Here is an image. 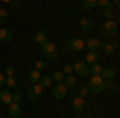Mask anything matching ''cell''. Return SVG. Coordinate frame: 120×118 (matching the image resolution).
I'll use <instances>...</instances> for the list:
<instances>
[{
    "mask_svg": "<svg viewBox=\"0 0 120 118\" xmlns=\"http://www.w3.org/2000/svg\"><path fill=\"white\" fill-rule=\"evenodd\" d=\"M66 46H67V50H71L74 53H79V51H82L83 48H85V40L80 38V37H72V38L67 40Z\"/></svg>",
    "mask_w": 120,
    "mask_h": 118,
    "instance_id": "obj_1",
    "label": "cell"
},
{
    "mask_svg": "<svg viewBox=\"0 0 120 118\" xmlns=\"http://www.w3.org/2000/svg\"><path fill=\"white\" fill-rule=\"evenodd\" d=\"M42 53L43 56H46L48 59H56L58 57V53H59V50H58V46L55 43H51V42H46L42 45Z\"/></svg>",
    "mask_w": 120,
    "mask_h": 118,
    "instance_id": "obj_2",
    "label": "cell"
},
{
    "mask_svg": "<svg viewBox=\"0 0 120 118\" xmlns=\"http://www.w3.org/2000/svg\"><path fill=\"white\" fill-rule=\"evenodd\" d=\"M119 32V24L115 22V21H106V24L102 26L101 29V34L104 37H107V38H111L112 35H115Z\"/></svg>",
    "mask_w": 120,
    "mask_h": 118,
    "instance_id": "obj_3",
    "label": "cell"
},
{
    "mask_svg": "<svg viewBox=\"0 0 120 118\" xmlns=\"http://www.w3.org/2000/svg\"><path fill=\"white\" fill-rule=\"evenodd\" d=\"M74 72L79 75V77H86V75H90V67H88V64H85L82 59H77L74 64Z\"/></svg>",
    "mask_w": 120,
    "mask_h": 118,
    "instance_id": "obj_4",
    "label": "cell"
},
{
    "mask_svg": "<svg viewBox=\"0 0 120 118\" xmlns=\"http://www.w3.org/2000/svg\"><path fill=\"white\" fill-rule=\"evenodd\" d=\"M101 46H102V42L99 38H96V37H91V38L85 40V48L88 51H98Z\"/></svg>",
    "mask_w": 120,
    "mask_h": 118,
    "instance_id": "obj_5",
    "label": "cell"
},
{
    "mask_svg": "<svg viewBox=\"0 0 120 118\" xmlns=\"http://www.w3.org/2000/svg\"><path fill=\"white\" fill-rule=\"evenodd\" d=\"M71 100H72V110L75 113H80L85 109V99L83 97H79V96H71Z\"/></svg>",
    "mask_w": 120,
    "mask_h": 118,
    "instance_id": "obj_6",
    "label": "cell"
},
{
    "mask_svg": "<svg viewBox=\"0 0 120 118\" xmlns=\"http://www.w3.org/2000/svg\"><path fill=\"white\" fill-rule=\"evenodd\" d=\"M66 94H67V88H66L64 83H59V85H56L55 88H53V97L58 100L64 99Z\"/></svg>",
    "mask_w": 120,
    "mask_h": 118,
    "instance_id": "obj_7",
    "label": "cell"
},
{
    "mask_svg": "<svg viewBox=\"0 0 120 118\" xmlns=\"http://www.w3.org/2000/svg\"><path fill=\"white\" fill-rule=\"evenodd\" d=\"M42 93H43V88H42L38 83L32 85V88L29 89V99L30 100H38L42 97Z\"/></svg>",
    "mask_w": 120,
    "mask_h": 118,
    "instance_id": "obj_8",
    "label": "cell"
},
{
    "mask_svg": "<svg viewBox=\"0 0 120 118\" xmlns=\"http://www.w3.org/2000/svg\"><path fill=\"white\" fill-rule=\"evenodd\" d=\"M101 48L106 51V54H114L119 51V43L117 42H106V43H102Z\"/></svg>",
    "mask_w": 120,
    "mask_h": 118,
    "instance_id": "obj_9",
    "label": "cell"
},
{
    "mask_svg": "<svg viewBox=\"0 0 120 118\" xmlns=\"http://www.w3.org/2000/svg\"><path fill=\"white\" fill-rule=\"evenodd\" d=\"M8 112L13 118H21V115H22V109H21V105L16 104V102H11L8 105Z\"/></svg>",
    "mask_w": 120,
    "mask_h": 118,
    "instance_id": "obj_10",
    "label": "cell"
},
{
    "mask_svg": "<svg viewBox=\"0 0 120 118\" xmlns=\"http://www.w3.org/2000/svg\"><path fill=\"white\" fill-rule=\"evenodd\" d=\"M13 102V93L8 89H2L0 91V104H5V105H10Z\"/></svg>",
    "mask_w": 120,
    "mask_h": 118,
    "instance_id": "obj_11",
    "label": "cell"
},
{
    "mask_svg": "<svg viewBox=\"0 0 120 118\" xmlns=\"http://www.w3.org/2000/svg\"><path fill=\"white\" fill-rule=\"evenodd\" d=\"M83 62L90 64V65L98 64V62H99V54H98V51H88L86 56H85V59H83Z\"/></svg>",
    "mask_w": 120,
    "mask_h": 118,
    "instance_id": "obj_12",
    "label": "cell"
},
{
    "mask_svg": "<svg viewBox=\"0 0 120 118\" xmlns=\"http://www.w3.org/2000/svg\"><path fill=\"white\" fill-rule=\"evenodd\" d=\"M11 40H13V32L7 27H0V42L10 43Z\"/></svg>",
    "mask_w": 120,
    "mask_h": 118,
    "instance_id": "obj_13",
    "label": "cell"
},
{
    "mask_svg": "<svg viewBox=\"0 0 120 118\" xmlns=\"http://www.w3.org/2000/svg\"><path fill=\"white\" fill-rule=\"evenodd\" d=\"M101 78L104 82L114 80V78H115V69H112V67H104V69H102V73H101Z\"/></svg>",
    "mask_w": 120,
    "mask_h": 118,
    "instance_id": "obj_14",
    "label": "cell"
},
{
    "mask_svg": "<svg viewBox=\"0 0 120 118\" xmlns=\"http://www.w3.org/2000/svg\"><path fill=\"white\" fill-rule=\"evenodd\" d=\"M40 77H42V73L38 72V70H35V69H32V70H29V72H27V80H29L30 83H32V85L38 83Z\"/></svg>",
    "mask_w": 120,
    "mask_h": 118,
    "instance_id": "obj_15",
    "label": "cell"
},
{
    "mask_svg": "<svg viewBox=\"0 0 120 118\" xmlns=\"http://www.w3.org/2000/svg\"><path fill=\"white\" fill-rule=\"evenodd\" d=\"M34 38H35V42H37L38 45H43V43L48 42V34H46L45 30H37Z\"/></svg>",
    "mask_w": 120,
    "mask_h": 118,
    "instance_id": "obj_16",
    "label": "cell"
},
{
    "mask_svg": "<svg viewBox=\"0 0 120 118\" xmlns=\"http://www.w3.org/2000/svg\"><path fill=\"white\" fill-rule=\"evenodd\" d=\"M38 85L45 89V88H50V86L53 85V80H51V77H50V75H42V77H40V80H38Z\"/></svg>",
    "mask_w": 120,
    "mask_h": 118,
    "instance_id": "obj_17",
    "label": "cell"
},
{
    "mask_svg": "<svg viewBox=\"0 0 120 118\" xmlns=\"http://www.w3.org/2000/svg\"><path fill=\"white\" fill-rule=\"evenodd\" d=\"M102 67L101 64H93V65H90V75L91 77H101L102 73Z\"/></svg>",
    "mask_w": 120,
    "mask_h": 118,
    "instance_id": "obj_18",
    "label": "cell"
},
{
    "mask_svg": "<svg viewBox=\"0 0 120 118\" xmlns=\"http://www.w3.org/2000/svg\"><path fill=\"white\" fill-rule=\"evenodd\" d=\"M79 27L82 29V30H91L93 29V21H90V19H86V18H82L79 21Z\"/></svg>",
    "mask_w": 120,
    "mask_h": 118,
    "instance_id": "obj_19",
    "label": "cell"
},
{
    "mask_svg": "<svg viewBox=\"0 0 120 118\" xmlns=\"http://www.w3.org/2000/svg\"><path fill=\"white\" fill-rule=\"evenodd\" d=\"M50 77H51V80H53V83H58V85H59V83H63L64 82V78H66V75L63 72H61V70H55V72L51 73V75H50Z\"/></svg>",
    "mask_w": 120,
    "mask_h": 118,
    "instance_id": "obj_20",
    "label": "cell"
},
{
    "mask_svg": "<svg viewBox=\"0 0 120 118\" xmlns=\"http://www.w3.org/2000/svg\"><path fill=\"white\" fill-rule=\"evenodd\" d=\"M82 8L85 10V11H91L93 8H96V0H83Z\"/></svg>",
    "mask_w": 120,
    "mask_h": 118,
    "instance_id": "obj_21",
    "label": "cell"
},
{
    "mask_svg": "<svg viewBox=\"0 0 120 118\" xmlns=\"http://www.w3.org/2000/svg\"><path fill=\"white\" fill-rule=\"evenodd\" d=\"M88 83H91V85H94V86L104 89V80H102L101 77H90V82Z\"/></svg>",
    "mask_w": 120,
    "mask_h": 118,
    "instance_id": "obj_22",
    "label": "cell"
},
{
    "mask_svg": "<svg viewBox=\"0 0 120 118\" xmlns=\"http://www.w3.org/2000/svg\"><path fill=\"white\" fill-rule=\"evenodd\" d=\"M64 85H66V88H74L75 85H77V78L75 77H72V75H67L64 78Z\"/></svg>",
    "mask_w": 120,
    "mask_h": 118,
    "instance_id": "obj_23",
    "label": "cell"
},
{
    "mask_svg": "<svg viewBox=\"0 0 120 118\" xmlns=\"http://www.w3.org/2000/svg\"><path fill=\"white\" fill-rule=\"evenodd\" d=\"M3 75H5V78H15L16 77V72H15V69L11 65H7L5 70H3Z\"/></svg>",
    "mask_w": 120,
    "mask_h": 118,
    "instance_id": "obj_24",
    "label": "cell"
},
{
    "mask_svg": "<svg viewBox=\"0 0 120 118\" xmlns=\"http://www.w3.org/2000/svg\"><path fill=\"white\" fill-rule=\"evenodd\" d=\"M22 100H24V96H22V93L21 91H13V102H16V104H22Z\"/></svg>",
    "mask_w": 120,
    "mask_h": 118,
    "instance_id": "obj_25",
    "label": "cell"
},
{
    "mask_svg": "<svg viewBox=\"0 0 120 118\" xmlns=\"http://www.w3.org/2000/svg\"><path fill=\"white\" fill-rule=\"evenodd\" d=\"M5 88L10 89H15L16 88V78H5Z\"/></svg>",
    "mask_w": 120,
    "mask_h": 118,
    "instance_id": "obj_26",
    "label": "cell"
},
{
    "mask_svg": "<svg viewBox=\"0 0 120 118\" xmlns=\"http://www.w3.org/2000/svg\"><path fill=\"white\" fill-rule=\"evenodd\" d=\"M119 88L117 86V83L114 82V80H107V82H104V89H111V91H115Z\"/></svg>",
    "mask_w": 120,
    "mask_h": 118,
    "instance_id": "obj_27",
    "label": "cell"
},
{
    "mask_svg": "<svg viewBox=\"0 0 120 118\" xmlns=\"http://www.w3.org/2000/svg\"><path fill=\"white\" fill-rule=\"evenodd\" d=\"M61 72L64 73L66 77H67V75H72V73H74V65H72V62L71 64H64V69H63Z\"/></svg>",
    "mask_w": 120,
    "mask_h": 118,
    "instance_id": "obj_28",
    "label": "cell"
},
{
    "mask_svg": "<svg viewBox=\"0 0 120 118\" xmlns=\"http://www.w3.org/2000/svg\"><path fill=\"white\" fill-rule=\"evenodd\" d=\"M34 69H35V70H38V72H40V70H45V69H46V62L40 59V61H37V62L34 64Z\"/></svg>",
    "mask_w": 120,
    "mask_h": 118,
    "instance_id": "obj_29",
    "label": "cell"
},
{
    "mask_svg": "<svg viewBox=\"0 0 120 118\" xmlns=\"http://www.w3.org/2000/svg\"><path fill=\"white\" fill-rule=\"evenodd\" d=\"M96 7H101V8H112L111 2H107V0H96Z\"/></svg>",
    "mask_w": 120,
    "mask_h": 118,
    "instance_id": "obj_30",
    "label": "cell"
},
{
    "mask_svg": "<svg viewBox=\"0 0 120 118\" xmlns=\"http://www.w3.org/2000/svg\"><path fill=\"white\" fill-rule=\"evenodd\" d=\"M7 18H8V11L0 8V24H5L7 22Z\"/></svg>",
    "mask_w": 120,
    "mask_h": 118,
    "instance_id": "obj_31",
    "label": "cell"
},
{
    "mask_svg": "<svg viewBox=\"0 0 120 118\" xmlns=\"http://www.w3.org/2000/svg\"><path fill=\"white\" fill-rule=\"evenodd\" d=\"M102 16L107 19V21H112V16H114V13H112V8H106L102 11Z\"/></svg>",
    "mask_w": 120,
    "mask_h": 118,
    "instance_id": "obj_32",
    "label": "cell"
},
{
    "mask_svg": "<svg viewBox=\"0 0 120 118\" xmlns=\"http://www.w3.org/2000/svg\"><path fill=\"white\" fill-rule=\"evenodd\" d=\"M88 94V88L86 86H80V89H79V97H83V96H86Z\"/></svg>",
    "mask_w": 120,
    "mask_h": 118,
    "instance_id": "obj_33",
    "label": "cell"
},
{
    "mask_svg": "<svg viewBox=\"0 0 120 118\" xmlns=\"http://www.w3.org/2000/svg\"><path fill=\"white\" fill-rule=\"evenodd\" d=\"M0 88H5V75L0 73Z\"/></svg>",
    "mask_w": 120,
    "mask_h": 118,
    "instance_id": "obj_34",
    "label": "cell"
},
{
    "mask_svg": "<svg viewBox=\"0 0 120 118\" xmlns=\"http://www.w3.org/2000/svg\"><path fill=\"white\" fill-rule=\"evenodd\" d=\"M7 3H10V5H13V7H19L21 5V2H11V0H5Z\"/></svg>",
    "mask_w": 120,
    "mask_h": 118,
    "instance_id": "obj_35",
    "label": "cell"
},
{
    "mask_svg": "<svg viewBox=\"0 0 120 118\" xmlns=\"http://www.w3.org/2000/svg\"><path fill=\"white\" fill-rule=\"evenodd\" d=\"M0 118H5V117H3V115H0Z\"/></svg>",
    "mask_w": 120,
    "mask_h": 118,
    "instance_id": "obj_36",
    "label": "cell"
},
{
    "mask_svg": "<svg viewBox=\"0 0 120 118\" xmlns=\"http://www.w3.org/2000/svg\"><path fill=\"white\" fill-rule=\"evenodd\" d=\"M86 118H93V117H86Z\"/></svg>",
    "mask_w": 120,
    "mask_h": 118,
    "instance_id": "obj_37",
    "label": "cell"
}]
</instances>
